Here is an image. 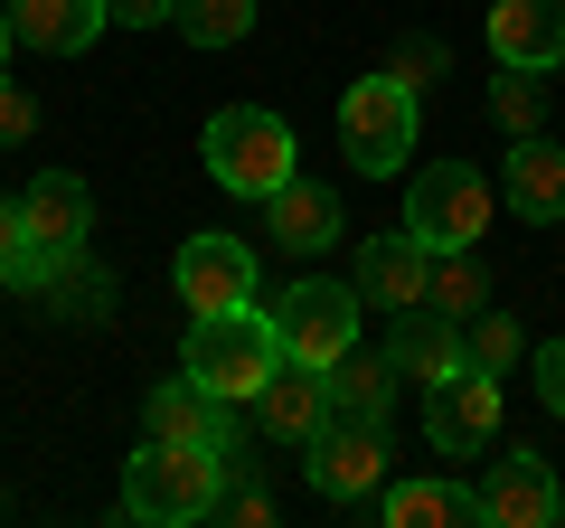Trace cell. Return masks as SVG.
<instances>
[{
	"label": "cell",
	"mask_w": 565,
	"mask_h": 528,
	"mask_svg": "<svg viewBox=\"0 0 565 528\" xmlns=\"http://www.w3.org/2000/svg\"><path fill=\"white\" fill-rule=\"evenodd\" d=\"M226 453L217 444H151V434H141V453L122 463V519H151V528L207 519V509L226 500V472H236Z\"/></svg>",
	"instance_id": "1"
},
{
	"label": "cell",
	"mask_w": 565,
	"mask_h": 528,
	"mask_svg": "<svg viewBox=\"0 0 565 528\" xmlns=\"http://www.w3.org/2000/svg\"><path fill=\"white\" fill-rule=\"evenodd\" d=\"M180 368L207 387V397H226V406H255V397H264V378L282 368L274 311H255V303H236V311H199V321H189Z\"/></svg>",
	"instance_id": "2"
},
{
	"label": "cell",
	"mask_w": 565,
	"mask_h": 528,
	"mask_svg": "<svg viewBox=\"0 0 565 528\" xmlns=\"http://www.w3.org/2000/svg\"><path fill=\"white\" fill-rule=\"evenodd\" d=\"M199 161H207V180L236 189V199H274L302 151H292V123H282V114H264V104H226V114H207Z\"/></svg>",
	"instance_id": "3"
},
{
	"label": "cell",
	"mask_w": 565,
	"mask_h": 528,
	"mask_svg": "<svg viewBox=\"0 0 565 528\" xmlns=\"http://www.w3.org/2000/svg\"><path fill=\"white\" fill-rule=\"evenodd\" d=\"M415 123H424V104H415V76H405V66L359 76L340 95V151H349V170L396 180V161H415Z\"/></svg>",
	"instance_id": "4"
},
{
	"label": "cell",
	"mask_w": 565,
	"mask_h": 528,
	"mask_svg": "<svg viewBox=\"0 0 565 528\" xmlns=\"http://www.w3.org/2000/svg\"><path fill=\"white\" fill-rule=\"evenodd\" d=\"M359 321H367L359 284H330V274H302V284L274 303V340H282V359H302V368L349 359V349H359Z\"/></svg>",
	"instance_id": "5"
},
{
	"label": "cell",
	"mask_w": 565,
	"mask_h": 528,
	"mask_svg": "<svg viewBox=\"0 0 565 528\" xmlns=\"http://www.w3.org/2000/svg\"><path fill=\"white\" fill-rule=\"evenodd\" d=\"M302 472H311V490H321L330 509L377 500V490H386V434H377V415H340V406H330L321 434L302 444Z\"/></svg>",
	"instance_id": "6"
},
{
	"label": "cell",
	"mask_w": 565,
	"mask_h": 528,
	"mask_svg": "<svg viewBox=\"0 0 565 528\" xmlns=\"http://www.w3.org/2000/svg\"><path fill=\"white\" fill-rule=\"evenodd\" d=\"M405 226H415L434 255H452V245H471L490 226V180L471 161H434L415 170V189H405Z\"/></svg>",
	"instance_id": "7"
},
{
	"label": "cell",
	"mask_w": 565,
	"mask_h": 528,
	"mask_svg": "<svg viewBox=\"0 0 565 528\" xmlns=\"http://www.w3.org/2000/svg\"><path fill=\"white\" fill-rule=\"evenodd\" d=\"M490 434H500V378L490 368H452V378L424 387V444L444 453V463H471V453H490Z\"/></svg>",
	"instance_id": "8"
},
{
	"label": "cell",
	"mask_w": 565,
	"mask_h": 528,
	"mask_svg": "<svg viewBox=\"0 0 565 528\" xmlns=\"http://www.w3.org/2000/svg\"><path fill=\"white\" fill-rule=\"evenodd\" d=\"M170 274H180V303L189 311H236V303H255V293H264V264H255V245H245V236H189Z\"/></svg>",
	"instance_id": "9"
},
{
	"label": "cell",
	"mask_w": 565,
	"mask_h": 528,
	"mask_svg": "<svg viewBox=\"0 0 565 528\" xmlns=\"http://www.w3.org/2000/svg\"><path fill=\"white\" fill-rule=\"evenodd\" d=\"M424 293H434V245H424L415 226H405V236H396V226L367 236V255H359V303L396 321V311H415Z\"/></svg>",
	"instance_id": "10"
},
{
	"label": "cell",
	"mask_w": 565,
	"mask_h": 528,
	"mask_svg": "<svg viewBox=\"0 0 565 528\" xmlns=\"http://www.w3.org/2000/svg\"><path fill=\"white\" fill-rule=\"evenodd\" d=\"M556 500H565V482H556L546 453H500L490 482H481V519L490 528H546V519H556Z\"/></svg>",
	"instance_id": "11"
},
{
	"label": "cell",
	"mask_w": 565,
	"mask_h": 528,
	"mask_svg": "<svg viewBox=\"0 0 565 528\" xmlns=\"http://www.w3.org/2000/svg\"><path fill=\"white\" fill-rule=\"evenodd\" d=\"M141 434H151V444H236V434H226V397H207L199 378H189L180 368V387H151V397H141Z\"/></svg>",
	"instance_id": "12"
},
{
	"label": "cell",
	"mask_w": 565,
	"mask_h": 528,
	"mask_svg": "<svg viewBox=\"0 0 565 528\" xmlns=\"http://www.w3.org/2000/svg\"><path fill=\"white\" fill-rule=\"evenodd\" d=\"M490 57L500 66H565V0H490Z\"/></svg>",
	"instance_id": "13"
},
{
	"label": "cell",
	"mask_w": 565,
	"mask_h": 528,
	"mask_svg": "<svg viewBox=\"0 0 565 528\" xmlns=\"http://www.w3.org/2000/svg\"><path fill=\"white\" fill-rule=\"evenodd\" d=\"M386 368H396L405 387H434V378H452V368H462V321H452V311H434V303L396 311V340H386Z\"/></svg>",
	"instance_id": "14"
},
{
	"label": "cell",
	"mask_w": 565,
	"mask_h": 528,
	"mask_svg": "<svg viewBox=\"0 0 565 528\" xmlns=\"http://www.w3.org/2000/svg\"><path fill=\"white\" fill-rule=\"evenodd\" d=\"M321 415H330V378H321V368H302V359H282L274 378H264V397H255V425L274 434V444H311Z\"/></svg>",
	"instance_id": "15"
},
{
	"label": "cell",
	"mask_w": 565,
	"mask_h": 528,
	"mask_svg": "<svg viewBox=\"0 0 565 528\" xmlns=\"http://www.w3.org/2000/svg\"><path fill=\"white\" fill-rule=\"evenodd\" d=\"M10 29H20V47H39V57H85V47L114 29V10H104V0H10Z\"/></svg>",
	"instance_id": "16"
},
{
	"label": "cell",
	"mask_w": 565,
	"mask_h": 528,
	"mask_svg": "<svg viewBox=\"0 0 565 528\" xmlns=\"http://www.w3.org/2000/svg\"><path fill=\"white\" fill-rule=\"evenodd\" d=\"M20 208H29V226H39L47 255H85V236H95V199H85L76 170H39V180L20 189Z\"/></svg>",
	"instance_id": "17"
},
{
	"label": "cell",
	"mask_w": 565,
	"mask_h": 528,
	"mask_svg": "<svg viewBox=\"0 0 565 528\" xmlns=\"http://www.w3.org/2000/svg\"><path fill=\"white\" fill-rule=\"evenodd\" d=\"M500 189H509V208H519L527 226L565 218V151L537 142V133H519V142H509V161H500Z\"/></svg>",
	"instance_id": "18"
},
{
	"label": "cell",
	"mask_w": 565,
	"mask_h": 528,
	"mask_svg": "<svg viewBox=\"0 0 565 528\" xmlns=\"http://www.w3.org/2000/svg\"><path fill=\"white\" fill-rule=\"evenodd\" d=\"M264 236L274 245H292V255H321V245H340V199L330 189H311L302 170L264 199Z\"/></svg>",
	"instance_id": "19"
},
{
	"label": "cell",
	"mask_w": 565,
	"mask_h": 528,
	"mask_svg": "<svg viewBox=\"0 0 565 528\" xmlns=\"http://www.w3.org/2000/svg\"><path fill=\"white\" fill-rule=\"evenodd\" d=\"M377 509H386V528H462V519H481V490L471 482H386Z\"/></svg>",
	"instance_id": "20"
},
{
	"label": "cell",
	"mask_w": 565,
	"mask_h": 528,
	"mask_svg": "<svg viewBox=\"0 0 565 528\" xmlns=\"http://www.w3.org/2000/svg\"><path fill=\"white\" fill-rule=\"evenodd\" d=\"M57 264H66V255H47V245H39L29 208L0 199V284H10V293H47V284H57Z\"/></svg>",
	"instance_id": "21"
},
{
	"label": "cell",
	"mask_w": 565,
	"mask_h": 528,
	"mask_svg": "<svg viewBox=\"0 0 565 528\" xmlns=\"http://www.w3.org/2000/svg\"><path fill=\"white\" fill-rule=\"evenodd\" d=\"M321 378H330V406H340V415H386V387H396V368L367 359V349H349V359H330Z\"/></svg>",
	"instance_id": "22"
},
{
	"label": "cell",
	"mask_w": 565,
	"mask_h": 528,
	"mask_svg": "<svg viewBox=\"0 0 565 528\" xmlns=\"http://www.w3.org/2000/svg\"><path fill=\"white\" fill-rule=\"evenodd\" d=\"M170 29H180L189 47H236L245 29H255V0H180Z\"/></svg>",
	"instance_id": "23"
},
{
	"label": "cell",
	"mask_w": 565,
	"mask_h": 528,
	"mask_svg": "<svg viewBox=\"0 0 565 528\" xmlns=\"http://www.w3.org/2000/svg\"><path fill=\"white\" fill-rule=\"evenodd\" d=\"M462 359L490 368V378H509V368L527 359V340H519V321H509V311H471V321H462Z\"/></svg>",
	"instance_id": "24"
},
{
	"label": "cell",
	"mask_w": 565,
	"mask_h": 528,
	"mask_svg": "<svg viewBox=\"0 0 565 528\" xmlns=\"http://www.w3.org/2000/svg\"><path fill=\"white\" fill-rule=\"evenodd\" d=\"M434 311H452V321H471L481 311V255L471 245H452V255H434V293H424Z\"/></svg>",
	"instance_id": "25"
},
{
	"label": "cell",
	"mask_w": 565,
	"mask_h": 528,
	"mask_svg": "<svg viewBox=\"0 0 565 528\" xmlns=\"http://www.w3.org/2000/svg\"><path fill=\"white\" fill-rule=\"evenodd\" d=\"M47 303H66V321H104L114 284H104V274H85V255H66V264H57V284H47Z\"/></svg>",
	"instance_id": "26"
},
{
	"label": "cell",
	"mask_w": 565,
	"mask_h": 528,
	"mask_svg": "<svg viewBox=\"0 0 565 528\" xmlns=\"http://www.w3.org/2000/svg\"><path fill=\"white\" fill-rule=\"evenodd\" d=\"M537 95H546V85H537V66H500V95H490V104H500V123H509V133H537Z\"/></svg>",
	"instance_id": "27"
},
{
	"label": "cell",
	"mask_w": 565,
	"mask_h": 528,
	"mask_svg": "<svg viewBox=\"0 0 565 528\" xmlns=\"http://www.w3.org/2000/svg\"><path fill=\"white\" fill-rule=\"evenodd\" d=\"M527 378H537V406L565 415V340H537V349H527Z\"/></svg>",
	"instance_id": "28"
},
{
	"label": "cell",
	"mask_w": 565,
	"mask_h": 528,
	"mask_svg": "<svg viewBox=\"0 0 565 528\" xmlns=\"http://www.w3.org/2000/svg\"><path fill=\"white\" fill-rule=\"evenodd\" d=\"M20 133H39V104L20 85H0V142H20Z\"/></svg>",
	"instance_id": "29"
},
{
	"label": "cell",
	"mask_w": 565,
	"mask_h": 528,
	"mask_svg": "<svg viewBox=\"0 0 565 528\" xmlns=\"http://www.w3.org/2000/svg\"><path fill=\"white\" fill-rule=\"evenodd\" d=\"M217 509H226V519H236V528H264V519H274V500H264L255 482H236V490H226Z\"/></svg>",
	"instance_id": "30"
},
{
	"label": "cell",
	"mask_w": 565,
	"mask_h": 528,
	"mask_svg": "<svg viewBox=\"0 0 565 528\" xmlns=\"http://www.w3.org/2000/svg\"><path fill=\"white\" fill-rule=\"evenodd\" d=\"M104 10H114V20H122V29H161V20H170V10H180V0H104Z\"/></svg>",
	"instance_id": "31"
},
{
	"label": "cell",
	"mask_w": 565,
	"mask_h": 528,
	"mask_svg": "<svg viewBox=\"0 0 565 528\" xmlns=\"http://www.w3.org/2000/svg\"><path fill=\"white\" fill-rule=\"evenodd\" d=\"M10 39H20V29H10V0H0V66H10Z\"/></svg>",
	"instance_id": "32"
},
{
	"label": "cell",
	"mask_w": 565,
	"mask_h": 528,
	"mask_svg": "<svg viewBox=\"0 0 565 528\" xmlns=\"http://www.w3.org/2000/svg\"><path fill=\"white\" fill-rule=\"evenodd\" d=\"M556 519H565V500H556Z\"/></svg>",
	"instance_id": "33"
}]
</instances>
